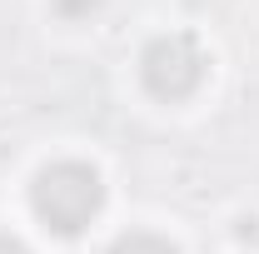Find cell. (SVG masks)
Returning a JSON list of instances; mask_svg holds the SVG:
<instances>
[{
  "mask_svg": "<svg viewBox=\"0 0 259 254\" xmlns=\"http://www.w3.org/2000/svg\"><path fill=\"white\" fill-rule=\"evenodd\" d=\"M110 254H180V249L169 239H160V234H150V229H130V234H120L110 244Z\"/></svg>",
  "mask_w": 259,
  "mask_h": 254,
  "instance_id": "3",
  "label": "cell"
},
{
  "mask_svg": "<svg viewBox=\"0 0 259 254\" xmlns=\"http://www.w3.org/2000/svg\"><path fill=\"white\" fill-rule=\"evenodd\" d=\"M0 254H30V249H25L15 234H0Z\"/></svg>",
  "mask_w": 259,
  "mask_h": 254,
  "instance_id": "5",
  "label": "cell"
},
{
  "mask_svg": "<svg viewBox=\"0 0 259 254\" xmlns=\"http://www.w3.org/2000/svg\"><path fill=\"white\" fill-rule=\"evenodd\" d=\"M204 70H209V55L185 30L155 35L140 50V80H145V90L155 100H190L204 85Z\"/></svg>",
  "mask_w": 259,
  "mask_h": 254,
  "instance_id": "2",
  "label": "cell"
},
{
  "mask_svg": "<svg viewBox=\"0 0 259 254\" xmlns=\"http://www.w3.org/2000/svg\"><path fill=\"white\" fill-rule=\"evenodd\" d=\"M30 209L40 215L45 229L55 234H80L85 224L105 209V180L95 175V164L80 159H60L45 164L30 185Z\"/></svg>",
  "mask_w": 259,
  "mask_h": 254,
  "instance_id": "1",
  "label": "cell"
},
{
  "mask_svg": "<svg viewBox=\"0 0 259 254\" xmlns=\"http://www.w3.org/2000/svg\"><path fill=\"white\" fill-rule=\"evenodd\" d=\"M55 5V15H65V20H90L105 0H50Z\"/></svg>",
  "mask_w": 259,
  "mask_h": 254,
  "instance_id": "4",
  "label": "cell"
}]
</instances>
